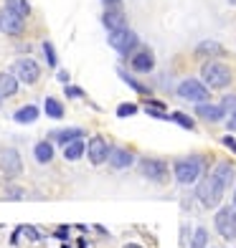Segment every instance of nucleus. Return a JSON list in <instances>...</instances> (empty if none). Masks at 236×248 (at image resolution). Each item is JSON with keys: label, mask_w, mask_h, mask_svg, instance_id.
<instances>
[{"label": "nucleus", "mask_w": 236, "mask_h": 248, "mask_svg": "<svg viewBox=\"0 0 236 248\" xmlns=\"http://www.w3.org/2000/svg\"><path fill=\"white\" fill-rule=\"evenodd\" d=\"M201 76H203V84L208 89H226L231 84V71L226 63L221 61H208L203 63V69H201Z\"/></svg>", "instance_id": "f257e3e1"}, {"label": "nucleus", "mask_w": 236, "mask_h": 248, "mask_svg": "<svg viewBox=\"0 0 236 248\" xmlns=\"http://www.w3.org/2000/svg\"><path fill=\"white\" fill-rule=\"evenodd\" d=\"M223 190H226V187H223L219 180L206 177V180H201V183H198L196 195H198V200H201V205H203V208H216L221 202V198H223Z\"/></svg>", "instance_id": "f03ea898"}, {"label": "nucleus", "mask_w": 236, "mask_h": 248, "mask_svg": "<svg viewBox=\"0 0 236 248\" xmlns=\"http://www.w3.org/2000/svg\"><path fill=\"white\" fill-rule=\"evenodd\" d=\"M175 180L183 185H193L196 180L201 177V172H203V165H201L198 157H188V160H181L175 162Z\"/></svg>", "instance_id": "7ed1b4c3"}, {"label": "nucleus", "mask_w": 236, "mask_h": 248, "mask_svg": "<svg viewBox=\"0 0 236 248\" xmlns=\"http://www.w3.org/2000/svg\"><path fill=\"white\" fill-rule=\"evenodd\" d=\"M178 96H183L193 104H206L208 101V86L198 78H185V81L178 86Z\"/></svg>", "instance_id": "20e7f679"}, {"label": "nucleus", "mask_w": 236, "mask_h": 248, "mask_svg": "<svg viewBox=\"0 0 236 248\" xmlns=\"http://www.w3.org/2000/svg\"><path fill=\"white\" fill-rule=\"evenodd\" d=\"M213 223H216V231L221 233V238L236 241V210L234 208H221Z\"/></svg>", "instance_id": "39448f33"}, {"label": "nucleus", "mask_w": 236, "mask_h": 248, "mask_svg": "<svg viewBox=\"0 0 236 248\" xmlns=\"http://www.w3.org/2000/svg\"><path fill=\"white\" fill-rule=\"evenodd\" d=\"M10 74H13L20 84H36L38 76H41V69H38V63L33 59H18L13 63V71Z\"/></svg>", "instance_id": "423d86ee"}, {"label": "nucleus", "mask_w": 236, "mask_h": 248, "mask_svg": "<svg viewBox=\"0 0 236 248\" xmlns=\"http://www.w3.org/2000/svg\"><path fill=\"white\" fill-rule=\"evenodd\" d=\"M109 46L115 48L117 53H130L135 46H137V36H135V33L125 26V28H119V31H112L109 33Z\"/></svg>", "instance_id": "0eeeda50"}, {"label": "nucleus", "mask_w": 236, "mask_h": 248, "mask_svg": "<svg viewBox=\"0 0 236 248\" xmlns=\"http://www.w3.org/2000/svg\"><path fill=\"white\" fill-rule=\"evenodd\" d=\"M23 20H26V18L16 16L13 10L0 8V31L8 33V36H20V33H23V28H26Z\"/></svg>", "instance_id": "6e6552de"}, {"label": "nucleus", "mask_w": 236, "mask_h": 248, "mask_svg": "<svg viewBox=\"0 0 236 248\" xmlns=\"http://www.w3.org/2000/svg\"><path fill=\"white\" fill-rule=\"evenodd\" d=\"M140 172L148 177V180H152V183L163 185L165 180H168V165L163 160H142L140 162Z\"/></svg>", "instance_id": "1a4fd4ad"}, {"label": "nucleus", "mask_w": 236, "mask_h": 248, "mask_svg": "<svg viewBox=\"0 0 236 248\" xmlns=\"http://www.w3.org/2000/svg\"><path fill=\"white\" fill-rule=\"evenodd\" d=\"M86 152H89V162H92V165H102V162L109 160L112 147H109V142L104 137H94V140H89Z\"/></svg>", "instance_id": "9d476101"}, {"label": "nucleus", "mask_w": 236, "mask_h": 248, "mask_svg": "<svg viewBox=\"0 0 236 248\" xmlns=\"http://www.w3.org/2000/svg\"><path fill=\"white\" fill-rule=\"evenodd\" d=\"M0 167H3V172L8 175V177H16V175H20V155L16 152V150H3L0 152Z\"/></svg>", "instance_id": "9b49d317"}, {"label": "nucleus", "mask_w": 236, "mask_h": 248, "mask_svg": "<svg viewBox=\"0 0 236 248\" xmlns=\"http://www.w3.org/2000/svg\"><path fill=\"white\" fill-rule=\"evenodd\" d=\"M109 165L115 170H127L130 165H135V155L130 150H122V147H115L109 152Z\"/></svg>", "instance_id": "f8f14e48"}, {"label": "nucleus", "mask_w": 236, "mask_h": 248, "mask_svg": "<svg viewBox=\"0 0 236 248\" xmlns=\"http://www.w3.org/2000/svg\"><path fill=\"white\" fill-rule=\"evenodd\" d=\"M152 63H155V59H152V53L148 51V48H142V51H137L132 56V61H130V66L135 71H140V74H148V71H152Z\"/></svg>", "instance_id": "ddd939ff"}, {"label": "nucleus", "mask_w": 236, "mask_h": 248, "mask_svg": "<svg viewBox=\"0 0 236 248\" xmlns=\"http://www.w3.org/2000/svg\"><path fill=\"white\" fill-rule=\"evenodd\" d=\"M211 177H213V180H219V183H221L223 187L234 185V177H236L234 165H231V162H219L216 167H213V175H211Z\"/></svg>", "instance_id": "4468645a"}, {"label": "nucleus", "mask_w": 236, "mask_h": 248, "mask_svg": "<svg viewBox=\"0 0 236 248\" xmlns=\"http://www.w3.org/2000/svg\"><path fill=\"white\" fill-rule=\"evenodd\" d=\"M196 114L201 117V119H206V122H219L226 111H223V107L221 104H196Z\"/></svg>", "instance_id": "2eb2a0df"}, {"label": "nucleus", "mask_w": 236, "mask_h": 248, "mask_svg": "<svg viewBox=\"0 0 236 248\" xmlns=\"http://www.w3.org/2000/svg\"><path fill=\"white\" fill-rule=\"evenodd\" d=\"M84 137V132L82 129H74V127H69V129H56V132H51V140L56 142V144H69V142H74V140H82Z\"/></svg>", "instance_id": "dca6fc26"}, {"label": "nucleus", "mask_w": 236, "mask_h": 248, "mask_svg": "<svg viewBox=\"0 0 236 248\" xmlns=\"http://www.w3.org/2000/svg\"><path fill=\"white\" fill-rule=\"evenodd\" d=\"M102 23L109 28V33H112V31H119V28H125V16H122V10L109 8L107 13L102 16Z\"/></svg>", "instance_id": "f3484780"}, {"label": "nucleus", "mask_w": 236, "mask_h": 248, "mask_svg": "<svg viewBox=\"0 0 236 248\" xmlns=\"http://www.w3.org/2000/svg\"><path fill=\"white\" fill-rule=\"evenodd\" d=\"M18 92V78L8 71H0V96H13Z\"/></svg>", "instance_id": "a211bd4d"}, {"label": "nucleus", "mask_w": 236, "mask_h": 248, "mask_svg": "<svg viewBox=\"0 0 236 248\" xmlns=\"http://www.w3.org/2000/svg\"><path fill=\"white\" fill-rule=\"evenodd\" d=\"M13 119L18 122V124H33L38 119V109L33 107V104H26V107H20L16 114H13Z\"/></svg>", "instance_id": "6ab92c4d"}, {"label": "nucleus", "mask_w": 236, "mask_h": 248, "mask_svg": "<svg viewBox=\"0 0 236 248\" xmlns=\"http://www.w3.org/2000/svg\"><path fill=\"white\" fill-rule=\"evenodd\" d=\"M84 150H86V144H84L82 140H74V142H69V144L64 147V157L74 162V160H79V157L84 155Z\"/></svg>", "instance_id": "aec40b11"}, {"label": "nucleus", "mask_w": 236, "mask_h": 248, "mask_svg": "<svg viewBox=\"0 0 236 248\" xmlns=\"http://www.w3.org/2000/svg\"><path fill=\"white\" fill-rule=\"evenodd\" d=\"M33 155H36V160H38L41 165H46V162L53 160V144H49V142H38V144H36V150H33Z\"/></svg>", "instance_id": "412c9836"}, {"label": "nucleus", "mask_w": 236, "mask_h": 248, "mask_svg": "<svg viewBox=\"0 0 236 248\" xmlns=\"http://www.w3.org/2000/svg\"><path fill=\"white\" fill-rule=\"evenodd\" d=\"M5 8H8V10H13V13L20 16V18H28V16H31L28 0H5Z\"/></svg>", "instance_id": "4be33fe9"}, {"label": "nucleus", "mask_w": 236, "mask_h": 248, "mask_svg": "<svg viewBox=\"0 0 236 248\" xmlns=\"http://www.w3.org/2000/svg\"><path fill=\"white\" fill-rule=\"evenodd\" d=\"M46 114H49L51 119H61V117H64V104H61L59 99L49 96V99H46Z\"/></svg>", "instance_id": "5701e85b"}, {"label": "nucleus", "mask_w": 236, "mask_h": 248, "mask_svg": "<svg viewBox=\"0 0 236 248\" xmlns=\"http://www.w3.org/2000/svg\"><path fill=\"white\" fill-rule=\"evenodd\" d=\"M20 235H26L28 241H38V231H36V228H31V225H18V231L13 233V238H10V243L16 246Z\"/></svg>", "instance_id": "b1692460"}, {"label": "nucleus", "mask_w": 236, "mask_h": 248, "mask_svg": "<svg viewBox=\"0 0 236 248\" xmlns=\"http://www.w3.org/2000/svg\"><path fill=\"white\" fill-rule=\"evenodd\" d=\"M170 119H173L175 124H181L183 129H196V122L190 119L188 114H183V111H173V114H170Z\"/></svg>", "instance_id": "393cba45"}, {"label": "nucleus", "mask_w": 236, "mask_h": 248, "mask_svg": "<svg viewBox=\"0 0 236 248\" xmlns=\"http://www.w3.org/2000/svg\"><path fill=\"white\" fill-rule=\"evenodd\" d=\"M206 243H208V233H206V228H196L193 241H190V248H206Z\"/></svg>", "instance_id": "a878e982"}, {"label": "nucleus", "mask_w": 236, "mask_h": 248, "mask_svg": "<svg viewBox=\"0 0 236 248\" xmlns=\"http://www.w3.org/2000/svg\"><path fill=\"white\" fill-rule=\"evenodd\" d=\"M119 76L125 78V81H127V86H130V89H135V92H140V94H150V89H148V86H142L140 81H135V78H132L127 71H119Z\"/></svg>", "instance_id": "bb28decb"}, {"label": "nucleus", "mask_w": 236, "mask_h": 248, "mask_svg": "<svg viewBox=\"0 0 236 248\" xmlns=\"http://www.w3.org/2000/svg\"><path fill=\"white\" fill-rule=\"evenodd\" d=\"M221 107H223V111H226V114L236 117V94H229V96H223Z\"/></svg>", "instance_id": "cd10ccee"}, {"label": "nucleus", "mask_w": 236, "mask_h": 248, "mask_svg": "<svg viewBox=\"0 0 236 248\" xmlns=\"http://www.w3.org/2000/svg\"><path fill=\"white\" fill-rule=\"evenodd\" d=\"M43 53H46L51 69H53V66H59V59H56V51H53V46H51V41H43Z\"/></svg>", "instance_id": "c85d7f7f"}, {"label": "nucleus", "mask_w": 236, "mask_h": 248, "mask_svg": "<svg viewBox=\"0 0 236 248\" xmlns=\"http://www.w3.org/2000/svg\"><path fill=\"white\" fill-rule=\"evenodd\" d=\"M135 111H137V104H130V101H127V104L117 107V117H132Z\"/></svg>", "instance_id": "c756f323"}, {"label": "nucleus", "mask_w": 236, "mask_h": 248, "mask_svg": "<svg viewBox=\"0 0 236 248\" xmlns=\"http://www.w3.org/2000/svg\"><path fill=\"white\" fill-rule=\"evenodd\" d=\"M196 51H198V53H219L221 46H219V43H213V41H206V43H201Z\"/></svg>", "instance_id": "7c9ffc66"}, {"label": "nucleus", "mask_w": 236, "mask_h": 248, "mask_svg": "<svg viewBox=\"0 0 236 248\" xmlns=\"http://www.w3.org/2000/svg\"><path fill=\"white\" fill-rule=\"evenodd\" d=\"M5 198H23V190H18V187H8V190H5Z\"/></svg>", "instance_id": "2f4dec72"}, {"label": "nucleus", "mask_w": 236, "mask_h": 248, "mask_svg": "<svg viewBox=\"0 0 236 248\" xmlns=\"http://www.w3.org/2000/svg\"><path fill=\"white\" fill-rule=\"evenodd\" d=\"M66 96H82V89H76V86H66Z\"/></svg>", "instance_id": "473e14b6"}, {"label": "nucleus", "mask_w": 236, "mask_h": 248, "mask_svg": "<svg viewBox=\"0 0 236 248\" xmlns=\"http://www.w3.org/2000/svg\"><path fill=\"white\" fill-rule=\"evenodd\" d=\"M223 144H226L231 152H236V140H234V137H223Z\"/></svg>", "instance_id": "72a5a7b5"}, {"label": "nucleus", "mask_w": 236, "mask_h": 248, "mask_svg": "<svg viewBox=\"0 0 236 248\" xmlns=\"http://www.w3.org/2000/svg\"><path fill=\"white\" fill-rule=\"evenodd\" d=\"M66 233H69V228H66V225H61V228L56 231V235H59V238H66Z\"/></svg>", "instance_id": "f704fd0d"}, {"label": "nucleus", "mask_w": 236, "mask_h": 248, "mask_svg": "<svg viewBox=\"0 0 236 248\" xmlns=\"http://www.w3.org/2000/svg\"><path fill=\"white\" fill-rule=\"evenodd\" d=\"M104 3H107L109 8H117V5H119V0H104Z\"/></svg>", "instance_id": "c9c22d12"}, {"label": "nucleus", "mask_w": 236, "mask_h": 248, "mask_svg": "<svg viewBox=\"0 0 236 248\" xmlns=\"http://www.w3.org/2000/svg\"><path fill=\"white\" fill-rule=\"evenodd\" d=\"M226 127H229V129H234V132H236V117H231V122H229V124H226Z\"/></svg>", "instance_id": "e433bc0d"}, {"label": "nucleus", "mask_w": 236, "mask_h": 248, "mask_svg": "<svg viewBox=\"0 0 236 248\" xmlns=\"http://www.w3.org/2000/svg\"><path fill=\"white\" fill-rule=\"evenodd\" d=\"M122 248H142V246H137V243H125Z\"/></svg>", "instance_id": "4c0bfd02"}, {"label": "nucleus", "mask_w": 236, "mask_h": 248, "mask_svg": "<svg viewBox=\"0 0 236 248\" xmlns=\"http://www.w3.org/2000/svg\"><path fill=\"white\" fill-rule=\"evenodd\" d=\"M234 210H236V190H234Z\"/></svg>", "instance_id": "58836bf2"}, {"label": "nucleus", "mask_w": 236, "mask_h": 248, "mask_svg": "<svg viewBox=\"0 0 236 248\" xmlns=\"http://www.w3.org/2000/svg\"><path fill=\"white\" fill-rule=\"evenodd\" d=\"M229 3H231V5H236V0H229Z\"/></svg>", "instance_id": "ea45409f"}, {"label": "nucleus", "mask_w": 236, "mask_h": 248, "mask_svg": "<svg viewBox=\"0 0 236 248\" xmlns=\"http://www.w3.org/2000/svg\"><path fill=\"white\" fill-rule=\"evenodd\" d=\"M0 104H3V96H0Z\"/></svg>", "instance_id": "a19ab883"}]
</instances>
